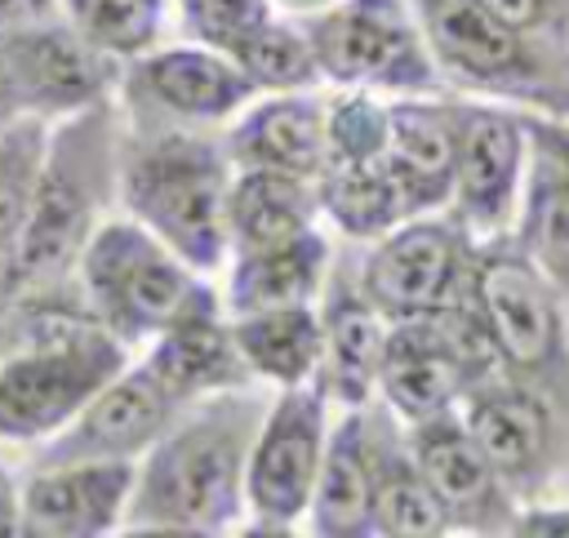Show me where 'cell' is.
Masks as SVG:
<instances>
[{"mask_svg":"<svg viewBox=\"0 0 569 538\" xmlns=\"http://www.w3.org/2000/svg\"><path fill=\"white\" fill-rule=\"evenodd\" d=\"M267 400L244 387L200 396L138 458L124 534L213 538L244 516V462Z\"/></svg>","mask_w":569,"mask_h":538,"instance_id":"obj_1","label":"cell"},{"mask_svg":"<svg viewBox=\"0 0 569 538\" xmlns=\"http://www.w3.org/2000/svg\"><path fill=\"white\" fill-rule=\"evenodd\" d=\"M120 124L124 120L116 98L49 120L40 178L18 240L0 267V307L76 280V262L116 200Z\"/></svg>","mask_w":569,"mask_h":538,"instance_id":"obj_2","label":"cell"},{"mask_svg":"<svg viewBox=\"0 0 569 538\" xmlns=\"http://www.w3.org/2000/svg\"><path fill=\"white\" fill-rule=\"evenodd\" d=\"M231 156L222 133L187 124H120L116 200L182 262L213 276L227 262Z\"/></svg>","mask_w":569,"mask_h":538,"instance_id":"obj_3","label":"cell"},{"mask_svg":"<svg viewBox=\"0 0 569 538\" xmlns=\"http://www.w3.org/2000/svg\"><path fill=\"white\" fill-rule=\"evenodd\" d=\"M76 289L89 316L124 347H147L182 311L218 302L209 276L129 213L98 222L76 262Z\"/></svg>","mask_w":569,"mask_h":538,"instance_id":"obj_4","label":"cell"},{"mask_svg":"<svg viewBox=\"0 0 569 538\" xmlns=\"http://www.w3.org/2000/svg\"><path fill=\"white\" fill-rule=\"evenodd\" d=\"M471 276L493 369L533 387L569 418V307L551 280L511 236L476 245Z\"/></svg>","mask_w":569,"mask_h":538,"instance_id":"obj_5","label":"cell"},{"mask_svg":"<svg viewBox=\"0 0 569 538\" xmlns=\"http://www.w3.org/2000/svg\"><path fill=\"white\" fill-rule=\"evenodd\" d=\"M409 9L440 76L471 93L538 107L569 84V49L516 31L485 0H409Z\"/></svg>","mask_w":569,"mask_h":538,"instance_id":"obj_6","label":"cell"},{"mask_svg":"<svg viewBox=\"0 0 569 538\" xmlns=\"http://www.w3.org/2000/svg\"><path fill=\"white\" fill-rule=\"evenodd\" d=\"M320 80L373 93H436L440 67L409 0H338L302 18Z\"/></svg>","mask_w":569,"mask_h":538,"instance_id":"obj_7","label":"cell"},{"mask_svg":"<svg viewBox=\"0 0 569 538\" xmlns=\"http://www.w3.org/2000/svg\"><path fill=\"white\" fill-rule=\"evenodd\" d=\"M329 436V391L320 378L280 387L267 405L244 462V511L249 534H293L307 516L320 454Z\"/></svg>","mask_w":569,"mask_h":538,"instance_id":"obj_8","label":"cell"},{"mask_svg":"<svg viewBox=\"0 0 569 538\" xmlns=\"http://www.w3.org/2000/svg\"><path fill=\"white\" fill-rule=\"evenodd\" d=\"M453 111H458V147H453L449 213L467 227L476 245L511 236L529 173L525 107L453 98Z\"/></svg>","mask_w":569,"mask_h":538,"instance_id":"obj_9","label":"cell"},{"mask_svg":"<svg viewBox=\"0 0 569 538\" xmlns=\"http://www.w3.org/2000/svg\"><path fill=\"white\" fill-rule=\"evenodd\" d=\"M253 84L244 71L209 49V44H151L147 53L129 58L120 71V120L124 124H187V129H218L244 102Z\"/></svg>","mask_w":569,"mask_h":538,"instance_id":"obj_10","label":"cell"},{"mask_svg":"<svg viewBox=\"0 0 569 538\" xmlns=\"http://www.w3.org/2000/svg\"><path fill=\"white\" fill-rule=\"evenodd\" d=\"M458 414L493 462V471L502 476V485L511 489V498L520 507L538 502L560 467V449L569 445V418L547 396L507 373L471 382L458 400Z\"/></svg>","mask_w":569,"mask_h":538,"instance_id":"obj_11","label":"cell"},{"mask_svg":"<svg viewBox=\"0 0 569 538\" xmlns=\"http://www.w3.org/2000/svg\"><path fill=\"white\" fill-rule=\"evenodd\" d=\"M369 245L373 249L360 258L356 285L387 320L436 311L476 258V240L453 213H413Z\"/></svg>","mask_w":569,"mask_h":538,"instance_id":"obj_12","label":"cell"},{"mask_svg":"<svg viewBox=\"0 0 569 538\" xmlns=\"http://www.w3.org/2000/svg\"><path fill=\"white\" fill-rule=\"evenodd\" d=\"M0 71L22 116L62 120L116 98L124 62L89 44L67 18L0 31Z\"/></svg>","mask_w":569,"mask_h":538,"instance_id":"obj_13","label":"cell"},{"mask_svg":"<svg viewBox=\"0 0 569 538\" xmlns=\"http://www.w3.org/2000/svg\"><path fill=\"white\" fill-rule=\"evenodd\" d=\"M187 409L147 360L116 369L71 422H62L49 440H40L31 467L49 462H102V458H142Z\"/></svg>","mask_w":569,"mask_h":538,"instance_id":"obj_14","label":"cell"},{"mask_svg":"<svg viewBox=\"0 0 569 538\" xmlns=\"http://www.w3.org/2000/svg\"><path fill=\"white\" fill-rule=\"evenodd\" d=\"M405 436H409V449H413V462H418L427 489L436 494V502L445 507L453 529L511 534L520 502L511 498V489L502 485V476L493 471V462L485 458L476 436L467 431L458 405L427 414L418 422H405Z\"/></svg>","mask_w":569,"mask_h":538,"instance_id":"obj_15","label":"cell"},{"mask_svg":"<svg viewBox=\"0 0 569 538\" xmlns=\"http://www.w3.org/2000/svg\"><path fill=\"white\" fill-rule=\"evenodd\" d=\"M133 458L49 462L18 485V538H102L124 520L133 489Z\"/></svg>","mask_w":569,"mask_h":538,"instance_id":"obj_16","label":"cell"},{"mask_svg":"<svg viewBox=\"0 0 569 538\" xmlns=\"http://www.w3.org/2000/svg\"><path fill=\"white\" fill-rule=\"evenodd\" d=\"M231 129L222 133V147L236 169H276L298 178H320L325 169V98L311 89L267 93L262 102H244Z\"/></svg>","mask_w":569,"mask_h":538,"instance_id":"obj_17","label":"cell"},{"mask_svg":"<svg viewBox=\"0 0 569 538\" xmlns=\"http://www.w3.org/2000/svg\"><path fill=\"white\" fill-rule=\"evenodd\" d=\"M453 147L458 111L453 98L400 93L387 102V147L382 160L405 191L409 213H436L449 205L453 187Z\"/></svg>","mask_w":569,"mask_h":538,"instance_id":"obj_18","label":"cell"},{"mask_svg":"<svg viewBox=\"0 0 569 538\" xmlns=\"http://www.w3.org/2000/svg\"><path fill=\"white\" fill-rule=\"evenodd\" d=\"M365 445H369V494H373V534L382 538H440L453 534L445 507L427 489L405 422L373 396L365 405Z\"/></svg>","mask_w":569,"mask_h":538,"instance_id":"obj_19","label":"cell"},{"mask_svg":"<svg viewBox=\"0 0 569 538\" xmlns=\"http://www.w3.org/2000/svg\"><path fill=\"white\" fill-rule=\"evenodd\" d=\"M320 338H325V356H320V382L329 391V400L347 405H369L378 396V360H382V342H387V316L360 293L356 276L329 271L320 298Z\"/></svg>","mask_w":569,"mask_h":538,"instance_id":"obj_20","label":"cell"},{"mask_svg":"<svg viewBox=\"0 0 569 538\" xmlns=\"http://www.w3.org/2000/svg\"><path fill=\"white\" fill-rule=\"evenodd\" d=\"M142 360L187 405H196L200 396H213V391H231V387H249L253 382V373H249V365H244V356H240V347L231 338L222 298L218 302H204V307H191L173 325H164L147 342V356Z\"/></svg>","mask_w":569,"mask_h":538,"instance_id":"obj_21","label":"cell"},{"mask_svg":"<svg viewBox=\"0 0 569 538\" xmlns=\"http://www.w3.org/2000/svg\"><path fill=\"white\" fill-rule=\"evenodd\" d=\"M227 289H222V311H262V307H293V302H316L329 271H333V245L307 227L289 240L262 245V249H240L227 253Z\"/></svg>","mask_w":569,"mask_h":538,"instance_id":"obj_22","label":"cell"},{"mask_svg":"<svg viewBox=\"0 0 569 538\" xmlns=\"http://www.w3.org/2000/svg\"><path fill=\"white\" fill-rule=\"evenodd\" d=\"M307 520L320 538H373V494H369V445L365 405H347L325 436L316 489Z\"/></svg>","mask_w":569,"mask_h":538,"instance_id":"obj_23","label":"cell"},{"mask_svg":"<svg viewBox=\"0 0 569 538\" xmlns=\"http://www.w3.org/2000/svg\"><path fill=\"white\" fill-rule=\"evenodd\" d=\"M511 240L533 258V267L551 280V289L569 307V165L533 133H529V173L511 222Z\"/></svg>","mask_w":569,"mask_h":538,"instance_id":"obj_24","label":"cell"},{"mask_svg":"<svg viewBox=\"0 0 569 538\" xmlns=\"http://www.w3.org/2000/svg\"><path fill=\"white\" fill-rule=\"evenodd\" d=\"M316 182L276 169H236L227 187V249H262L316 227Z\"/></svg>","mask_w":569,"mask_h":538,"instance_id":"obj_25","label":"cell"},{"mask_svg":"<svg viewBox=\"0 0 569 538\" xmlns=\"http://www.w3.org/2000/svg\"><path fill=\"white\" fill-rule=\"evenodd\" d=\"M227 325L253 378H267L276 387H298L320 378L325 338H320L316 302L240 311V316H227Z\"/></svg>","mask_w":569,"mask_h":538,"instance_id":"obj_26","label":"cell"},{"mask_svg":"<svg viewBox=\"0 0 569 538\" xmlns=\"http://www.w3.org/2000/svg\"><path fill=\"white\" fill-rule=\"evenodd\" d=\"M320 213L347 236V240H378L391 227H400L409 213L405 191L396 187L387 160H338L325 165L316 178Z\"/></svg>","mask_w":569,"mask_h":538,"instance_id":"obj_27","label":"cell"},{"mask_svg":"<svg viewBox=\"0 0 569 538\" xmlns=\"http://www.w3.org/2000/svg\"><path fill=\"white\" fill-rule=\"evenodd\" d=\"M227 58L244 71L253 93H289V89H316L320 84V67H316V53L307 44V31L276 18V13L253 36H244Z\"/></svg>","mask_w":569,"mask_h":538,"instance_id":"obj_28","label":"cell"},{"mask_svg":"<svg viewBox=\"0 0 569 538\" xmlns=\"http://www.w3.org/2000/svg\"><path fill=\"white\" fill-rule=\"evenodd\" d=\"M62 18L102 53L129 62L160 40L164 0H58Z\"/></svg>","mask_w":569,"mask_h":538,"instance_id":"obj_29","label":"cell"},{"mask_svg":"<svg viewBox=\"0 0 569 538\" xmlns=\"http://www.w3.org/2000/svg\"><path fill=\"white\" fill-rule=\"evenodd\" d=\"M44 147H49V120L40 116H18L0 129V267L27 218V205L44 165Z\"/></svg>","mask_w":569,"mask_h":538,"instance_id":"obj_30","label":"cell"},{"mask_svg":"<svg viewBox=\"0 0 569 538\" xmlns=\"http://www.w3.org/2000/svg\"><path fill=\"white\" fill-rule=\"evenodd\" d=\"M387 147V102L373 89H342L325 98V165L378 160Z\"/></svg>","mask_w":569,"mask_h":538,"instance_id":"obj_31","label":"cell"},{"mask_svg":"<svg viewBox=\"0 0 569 538\" xmlns=\"http://www.w3.org/2000/svg\"><path fill=\"white\" fill-rule=\"evenodd\" d=\"M178 13H182L187 40L209 44L218 53H231L276 9H271V0H178Z\"/></svg>","mask_w":569,"mask_h":538,"instance_id":"obj_32","label":"cell"},{"mask_svg":"<svg viewBox=\"0 0 569 538\" xmlns=\"http://www.w3.org/2000/svg\"><path fill=\"white\" fill-rule=\"evenodd\" d=\"M485 4L525 36L569 44V0H485Z\"/></svg>","mask_w":569,"mask_h":538,"instance_id":"obj_33","label":"cell"},{"mask_svg":"<svg viewBox=\"0 0 569 538\" xmlns=\"http://www.w3.org/2000/svg\"><path fill=\"white\" fill-rule=\"evenodd\" d=\"M511 534L520 538H569V502H525L511 520Z\"/></svg>","mask_w":569,"mask_h":538,"instance_id":"obj_34","label":"cell"},{"mask_svg":"<svg viewBox=\"0 0 569 538\" xmlns=\"http://www.w3.org/2000/svg\"><path fill=\"white\" fill-rule=\"evenodd\" d=\"M62 18L58 0H0V31H18L31 22H49Z\"/></svg>","mask_w":569,"mask_h":538,"instance_id":"obj_35","label":"cell"},{"mask_svg":"<svg viewBox=\"0 0 569 538\" xmlns=\"http://www.w3.org/2000/svg\"><path fill=\"white\" fill-rule=\"evenodd\" d=\"M525 124L538 142H547L565 165H569V116H547V111H533L525 107Z\"/></svg>","mask_w":569,"mask_h":538,"instance_id":"obj_36","label":"cell"},{"mask_svg":"<svg viewBox=\"0 0 569 538\" xmlns=\"http://www.w3.org/2000/svg\"><path fill=\"white\" fill-rule=\"evenodd\" d=\"M18 534V480L0 467V538Z\"/></svg>","mask_w":569,"mask_h":538,"instance_id":"obj_37","label":"cell"},{"mask_svg":"<svg viewBox=\"0 0 569 538\" xmlns=\"http://www.w3.org/2000/svg\"><path fill=\"white\" fill-rule=\"evenodd\" d=\"M329 4H338V0H271V9H280V13H298V18H311V13L329 9Z\"/></svg>","mask_w":569,"mask_h":538,"instance_id":"obj_38","label":"cell"},{"mask_svg":"<svg viewBox=\"0 0 569 538\" xmlns=\"http://www.w3.org/2000/svg\"><path fill=\"white\" fill-rule=\"evenodd\" d=\"M533 111H547V116H569V84H560V89L542 93V102H538Z\"/></svg>","mask_w":569,"mask_h":538,"instance_id":"obj_39","label":"cell"},{"mask_svg":"<svg viewBox=\"0 0 569 538\" xmlns=\"http://www.w3.org/2000/svg\"><path fill=\"white\" fill-rule=\"evenodd\" d=\"M22 111H18V102H13V93H9V80H4V71H0V129L9 124V120H18Z\"/></svg>","mask_w":569,"mask_h":538,"instance_id":"obj_40","label":"cell"}]
</instances>
